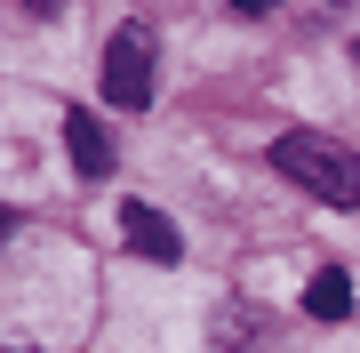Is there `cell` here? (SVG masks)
<instances>
[{"instance_id": "cell-1", "label": "cell", "mask_w": 360, "mask_h": 353, "mask_svg": "<svg viewBox=\"0 0 360 353\" xmlns=\"http://www.w3.org/2000/svg\"><path fill=\"white\" fill-rule=\"evenodd\" d=\"M272 169H281L288 185H304L312 201L360 209V153H345L336 137H312V129H288V137H272Z\"/></svg>"}, {"instance_id": "cell-2", "label": "cell", "mask_w": 360, "mask_h": 353, "mask_svg": "<svg viewBox=\"0 0 360 353\" xmlns=\"http://www.w3.org/2000/svg\"><path fill=\"white\" fill-rule=\"evenodd\" d=\"M153 73H160V49L144 25H120L104 40V105H153Z\"/></svg>"}, {"instance_id": "cell-3", "label": "cell", "mask_w": 360, "mask_h": 353, "mask_svg": "<svg viewBox=\"0 0 360 353\" xmlns=\"http://www.w3.org/2000/svg\"><path fill=\"white\" fill-rule=\"evenodd\" d=\"M120 233H129V249H136V257H153V265H176V257H184L176 225H168L153 201H129V209H120Z\"/></svg>"}, {"instance_id": "cell-4", "label": "cell", "mask_w": 360, "mask_h": 353, "mask_svg": "<svg viewBox=\"0 0 360 353\" xmlns=\"http://www.w3.org/2000/svg\"><path fill=\"white\" fill-rule=\"evenodd\" d=\"M65 144H72V169L89 177V185H104V177H112V137H104V120L65 113Z\"/></svg>"}, {"instance_id": "cell-5", "label": "cell", "mask_w": 360, "mask_h": 353, "mask_svg": "<svg viewBox=\"0 0 360 353\" xmlns=\"http://www.w3.org/2000/svg\"><path fill=\"white\" fill-rule=\"evenodd\" d=\"M304 314H312V321H345V314H352V273H345V265L312 273V289H304Z\"/></svg>"}, {"instance_id": "cell-6", "label": "cell", "mask_w": 360, "mask_h": 353, "mask_svg": "<svg viewBox=\"0 0 360 353\" xmlns=\"http://www.w3.org/2000/svg\"><path fill=\"white\" fill-rule=\"evenodd\" d=\"M232 8H240V16H264V8H272V0H232Z\"/></svg>"}, {"instance_id": "cell-7", "label": "cell", "mask_w": 360, "mask_h": 353, "mask_svg": "<svg viewBox=\"0 0 360 353\" xmlns=\"http://www.w3.org/2000/svg\"><path fill=\"white\" fill-rule=\"evenodd\" d=\"M336 8H345V0H336Z\"/></svg>"}]
</instances>
